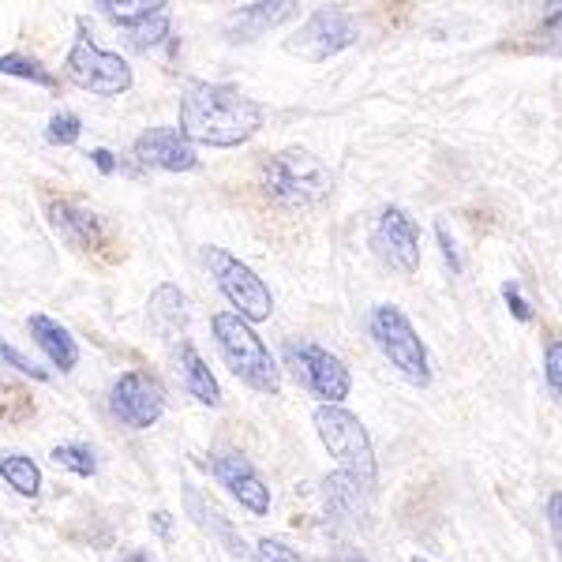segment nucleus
Listing matches in <instances>:
<instances>
[{
    "mask_svg": "<svg viewBox=\"0 0 562 562\" xmlns=\"http://www.w3.org/2000/svg\"><path fill=\"white\" fill-rule=\"evenodd\" d=\"M211 473L248 514H256V518L270 514V487L262 484L256 465L244 454H237V450H217V454H211Z\"/></svg>",
    "mask_w": 562,
    "mask_h": 562,
    "instance_id": "ddd939ff",
    "label": "nucleus"
},
{
    "mask_svg": "<svg viewBox=\"0 0 562 562\" xmlns=\"http://www.w3.org/2000/svg\"><path fill=\"white\" fill-rule=\"evenodd\" d=\"M90 161H94L98 169H102V173L109 177L116 169V158H113V150H105V147H98V150H90Z\"/></svg>",
    "mask_w": 562,
    "mask_h": 562,
    "instance_id": "f704fd0d",
    "label": "nucleus"
},
{
    "mask_svg": "<svg viewBox=\"0 0 562 562\" xmlns=\"http://www.w3.org/2000/svg\"><path fill=\"white\" fill-rule=\"evenodd\" d=\"M315 431H319L323 447L341 461L346 476L357 480L360 487H375V447H371V435L360 424V416H352L341 405H319L315 409Z\"/></svg>",
    "mask_w": 562,
    "mask_h": 562,
    "instance_id": "20e7f679",
    "label": "nucleus"
},
{
    "mask_svg": "<svg viewBox=\"0 0 562 562\" xmlns=\"http://www.w3.org/2000/svg\"><path fill=\"white\" fill-rule=\"evenodd\" d=\"M150 315L161 326H180L184 323V296H180L177 285H161L158 293L150 296Z\"/></svg>",
    "mask_w": 562,
    "mask_h": 562,
    "instance_id": "393cba45",
    "label": "nucleus"
},
{
    "mask_svg": "<svg viewBox=\"0 0 562 562\" xmlns=\"http://www.w3.org/2000/svg\"><path fill=\"white\" fill-rule=\"evenodd\" d=\"M121 562H158V559H150L147 551H132V555H124Z\"/></svg>",
    "mask_w": 562,
    "mask_h": 562,
    "instance_id": "c9c22d12",
    "label": "nucleus"
},
{
    "mask_svg": "<svg viewBox=\"0 0 562 562\" xmlns=\"http://www.w3.org/2000/svg\"><path fill=\"white\" fill-rule=\"evenodd\" d=\"M529 45L540 53H551V57H562V4H548L537 23V31L529 34Z\"/></svg>",
    "mask_w": 562,
    "mask_h": 562,
    "instance_id": "4be33fe9",
    "label": "nucleus"
},
{
    "mask_svg": "<svg viewBox=\"0 0 562 562\" xmlns=\"http://www.w3.org/2000/svg\"><path fill=\"white\" fill-rule=\"evenodd\" d=\"M330 173L312 150L289 147L262 161V192L285 211H307L330 195Z\"/></svg>",
    "mask_w": 562,
    "mask_h": 562,
    "instance_id": "7ed1b4c3",
    "label": "nucleus"
},
{
    "mask_svg": "<svg viewBox=\"0 0 562 562\" xmlns=\"http://www.w3.org/2000/svg\"><path fill=\"white\" fill-rule=\"evenodd\" d=\"M65 76H68V83H76L79 90H90V94H102V98L124 94V90L132 87L128 60L116 57V53L98 49L83 23H79V38L65 60Z\"/></svg>",
    "mask_w": 562,
    "mask_h": 562,
    "instance_id": "0eeeda50",
    "label": "nucleus"
},
{
    "mask_svg": "<svg viewBox=\"0 0 562 562\" xmlns=\"http://www.w3.org/2000/svg\"><path fill=\"white\" fill-rule=\"evenodd\" d=\"M166 38H169V8H166V12H158V15H150V20H143V23L132 26V45L139 53L158 49V45L166 42Z\"/></svg>",
    "mask_w": 562,
    "mask_h": 562,
    "instance_id": "a878e982",
    "label": "nucleus"
},
{
    "mask_svg": "<svg viewBox=\"0 0 562 562\" xmlns=\"http://www.w3.org/2000/svg\"><path fill=\"white\" fill-rule=\"evenodd\" d=\"M211 326H214L217 352H222V360L229 364L233 375H237L244 386L259 390V394L278 397L281 394V368L274 364L270 349L262 346L259 334L251 330L237 312H217Z\"/></svg>",
    "mask_w": 562,
    "mask_h": 562,
    "instance_id": "f03ea898",
    "label": "nucleus"
},
{
    "mask_svg": "<svg viewBox=\"0 0 562 562\" xmlns=\"http://www.w3.org/2000/svg\"><path fill=\"white\" fill-rule=\"evenodd\" d=\"M0 360H4L8 368H15V371H20V375H31V379H38V383H45V379H49V371H42L38 364H34V360H26L23 352L8 346L4 338H0Z\"/></svg>",
    "mask_w": 562,
    "mask_h": 562,
    "instance_id": "c756f323",
    "label": "nucleus"
},
{
    "mask_svg": "<svg viewBox=\"0 0 562 562\" xmlns=\"http://www.w3.org/2000/svg\"><path fill=\"white\" fill-rule=\"evenodd\" d=\"M31 338H34V346H38L45 357H49V364L53 368H60V371H71L79 364V346H76V338L60 326L57 319H49V315H31Z\"/></svg>",
    "mask_w": 562,
    "mask_h": 562,
    "instance_id": "2eb2a0df",
    "label": "nucleus"
},
{
    "mask_svg": "<svg viewBox=\"0 0 562 562\" xmlns=\"http://www.w3.org/2000/svg\"><path fill=\"white\" fill-rule=\"evenodd\" d=\"M135 161L147 169H161V173H192L199 169V150L180 128H150L135 139Z\"/></svg>",
    "mask_w": 562,
    "mask_h": 562,
    "instance_id": "4468645a",
    "label": "nucleus"
},
{
    "mask_svg": "<svg viewBox=\"0 0 562 562\" xmlns=\"http://www.w3.org/2000/svg\"><path fill=\"white\" fill-rule=\"evenodd\" d=\"M301 12L296 4H244L240 12H233L229 15V31L237 34V42H251V38H259L262 31H274L278 23H285V20H293V15Z\"/></svg>",
    "mask_w": 562,
    "mask_h": 562,
    "instance_id": "dca6fc26",
    "label": "nucleus"
},
{
    "mask_svg": "<svg viewBox=\"0 0 562 562\" xmlns=\"http://www.w3.org/2000/svg\"><path fill=\"white\" fill-rule=\"evenodd\" d=\"M109 405H113V416L124 428L143 431V428H150V424H158V416L166 413V390H161L158 379L147 375V371H124L113 383Z\"/></svg>",
    "mask_w": 562,
    "mask_h": 562,
    "instance_id": "9b49d317",
    "label": "nucleus"
},
{
    "mask_svg": "<svg viewBox=\"0 0 562 562\" xmlns=\"http://www.w3.org/2000/svg\"><path fill=\"white\" fill-rule=\"evenodd\" d=\"M184 498H188V510L195 514V521L203 525L206 532H214V537H222V540H225V548H229L233 555H248V548H244V540L237 537V532H233V525L225 521V514L217 510L214 503H206V498L199 495L195 487H188Z\"/></svg>",
    "mask_w": 562,
    "mask_h": 562,
    "instance_id": "a211bd4d",
    "label": "nucleus"
},
{
    "mask_svg": "<svg viewBox=\"0 0 562 562\" xmlns=\"http://www.w3.org/2000/svg\"><path fill=\"white\" fill-rule=\"evenodd\" d=\"M548 525H551V540H555L559 559H562V492L548 498Z\"/></svg>",
    "mask_w": 562,
    "mask_h": 562,
    "instance_id": "72a5a7b5",
    "label": "nucleus"
},
{
    "mask_svg": "<svg viewBox=\"0 0 562 562\" xmlns=\"http://www.w3.org/2000/svg\"><path fill=\"white\" fill-rule=\"evenodd\" d=\"M49 222H53V229H57L76 251L113 259V251H109V248H113V237H109L105 222L90 211V206L76 203V199H53V203H49Z\"/></svg>",
    "mask_w": 562,
    "mask_h": 562,
    "instance_id": "f8f14e48",
    "label": "nucleus"
},
{
    "mask_svg": "<svg viewBox=\"0 0 562 562\" xmlns=\"http://www.w3.org/2000/svg\"><path fill=\"white\" fill-rule=\"evenodd\" d=\"M543 379L555 397H562V341H548L543 349Z\"/></svg>",
    "mask_w": 562,
    "mask_h": 562,
    "instance_id": "c85d7f7f",
    "label": "nucleus"
},
{
    "mask_svg": "<svg viewBox=\"0 0 562 562\" xmlns=\"http://www.w3.org/2000/svg\"><path fill=\"white\" fill-rule=\"evenodd\" d=\"M285 364L293 368L296 383L312 390L315 397H323V405H341L352 390V375L346 360L334 357L330 349L312 346V341H289L285 346Z\"/></svg>",
    "mask_w": 562,
    "mask_h": 562,
    "instance_id": "6e6552de",
    "label": "nucleus"
},
{
    "mask_svg": "<svg viewBox=\"0 0 562 562\" xmlns=\"http://www.w3.org/2000/svg\"><path fill=\"white\" fill-rule=\"evenodd\" d=\"M416 562H428V559H416Z\"/></svg>",
    "mask_w": 562,
    "mask_h": 562,
    "instance_id": "58836bf2",
    "label": "nucleus"
},
{
    "mask_svg": "<svg viewBox=\"0 0 562 562\" xmlns=\"http://www.w3.org/2000/svg\"><path fill=\"white\" fill-rule=\"evenodd\" d=\"M180 375H184V386L195 402L211 405V409L222 405V386H217V379L211 375V368H206V360L195 352L192 341H180Z\"/></svg>",
    "mask_w": 562,
    "mask_h": 562,
    "instance_id": "f3484780",
    "label": "nucleus"
},
{
    "mask_svg": "<svg viewBox=\"0 0 562 562\" xmlns=\"http://www.w3.org/2000/svg\"><path fill=\"white\" fill-rule=\"evenodd\" d=\"M34 416V402H31V390L12 383V379L0 375V420L8 424H23Z\"/></svg>",
    "mask_w": 562,
    "mask_h": 562,
    "instance_id": "412c9836",
    "label": "nucleus"
},
{
    "mask_svg": "<svg viewBox=\"0 0 562 562\" xmlns=\"http://www.w3.org/2000/svg\"><path fill=\"white\" fill-rule=\"evenodd\" d=\"M357 498H360V484L346 473L326 480V506H330L334 518H346V514L357 510Z\"/></svg>",
    "mask_w": 562,
    "mask_h": 562,
    "instance_id": "5701e85b",
    "label": "nucleus"
},
{
    "mask_svg": "<svg viewBox=\"0 0 562 562\" xmlns=\"http://www.w3.org/2000/svg\"><path fill=\"white\" fill-rule=\"evenodd\" d=\"M79 132H83V124H79L76 113H68V109H60V113H53L49 121V132H45V139L57 143V147H71V143L79 139Z\"/></svg>",
    "mask_w": 562,
    "mask_h": 562,
    "instance_id": "cd10ccee",
    "label": "nucleus"
},
{
    "mask_svg": "<svg viewBox=\"0 0 562 562\" xmlns=\"http://www.w3.org/2000/svg\"><path fill=\"white\" fill-rule=\"evenodd\" d=\"M262 128V105L229 83H195L180 98V132L203 147H240Z\"/></svg>",
    "mask_w": 562,
    "mask_h": 562,
    "instance_id": "f257e3e1",
    "label": "nucleus"
},
{
    "mask_svg": "<svg viewBox=\"0 0 562 562\" xmlns=\"http://www.w3.org/2000/svg\"><path fill=\"white\" fill-rule=\"evenodd\" d=\"M371 338H375L379 352L409 379L413 386H428L431 383V364H428V349H424L420 334L409 323V315L397 304H379L371 312Z\"/></svg>",
    "mask_w": 562,
    "mask_h": 562,
    "instance_id": "39448f33",
    "label": "nucleus"
},
{
    "mask_svg": "<svg viewBox=\"0 0 562 562\" xmlns=\"http://www.w3.org/2000/svg\"><path fill=\"white\" fill-rule=\"evenodd\" d=\"M53 461H57L60 469H68V473L76 476H94L98 473V461L90 454L87 447H79V442H65V447L53 450Z\"/></svg>",
    "mask_w": 562,
    "mask_h": 562,
    "instance_id": "bb28decb",
    "label": "nucleus"
},
{
    "mask_svg": "<svg viewBox=\"0 0 562 562\" xmlns=\"http://www.w3.org/2000/svg\"><path fill=\"white\" fill-rule=\"evenodd\" d=\"M102 12L109 15L113 23H121V26H132L135 23H143V20H150V15H158V12H166V0H102Z\"/></svg>",
    "mask_w": 562,
    "mask_h": 562,
    "instance_id": "aec40b11",
    "label": "nucleus"
},
{
    "mask_svg": "<svg viewBox=\"0 0 562 562\" xmlns=\"http://www.w3.org/2000/svg\"><path fill=\"white\" fill-rule=\"evenodd\" d=\"M154 525H158L161 532H169V514H166V510H158V514H154Z\"/></svg>",
    "mask_w": 562,
    "mask_h": 562,
    "instance_id": "e433bc0d",
    "label": "nucleus"
},
{
    "mask_svg": "<svg viewBox=\"0 0 562 562\" xmlns=\"http://www.w3.org/2000/svg\"><path fill=\"white\" fill-rule=\"evenodd\" d=\"M206 267L222 289V296L237 307L244 323H267L274 315V296H270L267 281H262L248 262H240L225 248H206Z\"/></svg>",
    "mask_w": 562,
    "mask_h": 562,
    "instance_id": "423d86ee",
    "label": "nucleus"
},
{
    "mask_svg": "<svg viewBox=\"0 0 562 562\" xmlns=\"http://www.w3.org/2000/svg\"><path fill=\"white\" fill-rule=\"evenodd\" d=\"M503 301H506V307H510V315H514L518 323H532V304L521 296V285H518V281H506V285H503Z\"/></svg>",
    "mask_w": 562,
    "mask_h": 562,
    "instance_id": "2f4dec72",
    "label": "nucleus"
},
{
    "mask_svg": "<svg viewBox=\"0 0 562 562\" xmlns=\"http://www.w3.org/2000/svg\"><path fill=\"white\" fill-rule=\"evenodd\" d=\"M435 237H439V248H442V259H447V267L454 270V274H461V256H458V248H454V237H450V229L447 225H435Z\"/></svg>",
    "mask_w": 562,
    "mask_h": 562,
    "instance_id": "473e14b6",
    "label": "nucleus"
},
{
    "mask_svg": "<svg viewBox=\"0 0 562 562\" xmlns=\"http://www.w3.org/2000/svg\"><path fill=\"white\" fill-rule=\"evenodd\" d=\"M0 76L31 79V83H38V87H57V76L45 71L34 57H23V53H4V57H0Z\"/></svg>",
    "mask_w": 562,
    "mask_h": 562,
    "instance_id": "b1692460",
    "label": "nucleus"
},
{
    "mask_svg": "<svg viewBox=\"0 0 562 562\" xmlns=\"http://www.w3.org/2000/svg\"><path fill=\"white\" fill-rule=\"evenodd\" d=\"M360 38L357 20L341 8H319L304 20L301 31L285 42V53L307 60V65H323V60L338 57L341 49H349Z\"/></svg>",
    "mask_w": 562,
    "mask_h": 562,
    "instance_id": "1a4fd4ad",
    "label": "nucleus"
},
{
    "mask_svg": "<svg viewBox=\"0 0 562 562\" xmlns=\"http://www.w3.org/2000/svg\"><path fill=\"white\" fill-rule=\"evenodd\" d=\"M371 248L375 256L386 262L397 274H416L420 270V225L409 211L402 206H386L375 222V233H371Z\"/></svg>",
    "mask_w": 562,
    "mask_h": 562,
    "instance_id": "9d476101",
    "label": "nucleus"
},
{
    "mask_svg": "<svg viewBox=\"0 0 562 562\" xmlns=\"http://www.w3.org/2000/svg\"><path fill=\"white\" fill-rule=\"evenodd\" d=\"M256 562H304L301 555H296L289 543H281V540H259L256 543Z\"/></svg>",
    "mask_w": 562,
    "mask_h": 562,
    "instance_id": "7c9ffc66",
    "label": "nucleus"
},
{
    "mask_svg": "<svg viewBox=\"0 0 562 562\" xmlns=\"http://www.w3.org/2000/svg\"><path fill=\"white\" fill-rule=\"evenodd\" d=\"M341 562H368V559H364V555H346Z\"/></svg>",
    "mask_w": 562,
    "mask_h": 562,
    "instance_id": "4c0bfd02",
    "label": "nucleus"
},
{
    "mask_svg": "<svg viewBox=\"0 0 562 562\" xmlns=\"http://www.w3.org/2000/svg\"><path fill=\"white\" fill-rule=\"evenodd\" d=\"M0 476L8 480V487H15L20 495H38L42 492V469L23 454H8L0 458Z\"/></svg>",
    "mask_w": 562,
    "mask_h": 562,
    "instance_id": "6ab92c4d",
    "label": "nucleus"
}]
</instances>
